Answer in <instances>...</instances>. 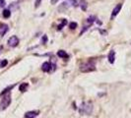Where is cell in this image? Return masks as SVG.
<instances>
[{
    "instance_id": "cell-1",
    "label": "cell",
    "mask_w": 131,
    "mask_h": 118,
    "mask_svg": "<svg viewBox=\"0 0 131 118\" xmlns=\"http://www.w3.org/2000/svg\"><path fill=\"white\" fill-rule=\"evenodd\" d=\"M80 70H81V72H84V73H89V72H93V71H95V70H96V64H95V61L89 60L88 62H86V63H84L83 65H81Z\"/></svg>"
},
{
    "instance_id": "cell-2",
    "label": "cell",
    "mask_w": 131,
    "mask_h": 118,
    "mask_svg": "<svg viewBox=\"0 0 131 118\" xmlns=\"http://www.w3.org/2000/svg\"><path fill=\"white\" fill-rule=\"evenodd\" d=\"M4 96L1 99V102H0V109L1 110H5L11 103V93L8 92L6 94H3Z\"/></svg>"
},
{
    "instance_id": "cell-3",
    "label": "cell",
    "mask_w": 131,
    "mask_h": 118,
    "mask_svg": "<svg viewBox=\"0 0 131 118\" xmlns=\"http://www.w3.org/2000/svg\"><path fill=\"white\" fill-rule=\"evenodd\" d=\"M93 111V104L89 101L83 102L79 108V112L81 114H86V115H90L91 112Z\"/></svg>"
},
{
    "instance_id": "cell-4",
    "label": "cell",
    "mask_w": 131,
    "mask_h": 118,
    "mask_svg": "<svg viewBox=\"0 0 131 118\" xmlns=\"http://www.w3.org/2000/svg\"><path fill=\"white\" fill-rule=\"evenodd\" d=\"M19 42H20V40H19L18 36H16V35H12L8 39V45L11 46V47H16L19 44Z\"/></svg>"
},
{
    "instance_id": "cell-5",
    "label": "cell",
    "mask_w": 131,
    "mask_h": 118,
    "mask_svg": "<svg viewBox=\"0 0 131 118\" xmlns=\"http://www.w3.org/2000/svg\"><path fill=\"white\" fill-rule=\"evenodd\" d=\"M39 110H33V111H28L25 113V118H36L39 115Z\"/></svg>"
},
{
    "instance_id": "cell-6",
    "label": "cell",
    "mask_w": 131,
    "mask_h": 118,
    "mask_svg": "<svg viewBox=\"0 0 131 118\" xmlns=\"http://www.w3.org/2000/svg\"><path fill=\"white\" fill-rule=\"evenodd\" d=\"M121 7H122L121 4H117V5L114 7V9H113V11H112V13H111V19H114V18L118 15V13H119L120 10H121Z\"/></svg>"
},
{
    "instance_id": "cell-7",
    "label": "cell",
    "mask_w": 131,
    "mask_h": 118,
    "mask_svg": "<svg viewBox=\"0 0 131 118\" xmlns=\"http://www.w3.org/2000/svg\"><path fill=\"white\" fill-rule=\"evenodd\" d=\"M107 59H108L109 63H111V64L114 63V60H115V52H114L113 50H110V51H109L108 56H107Z\"/></svg>"
},
{
    "instance_id": "cell-8",
    "label": "cell",
    "mask_w": 131,
    "mask_h": 118,
    "mask_svg": "<svg viewBox=\"0 0 131 118\" xmlns=\"http://www.w3.org/2000/svg\"><path fill=\"white\" fill-rule=\"evenodd\" d=\"M41 70L43 72H49L51 70V64L49 62H44L42 65H41Z\"/></svg>"
},
{
    "instance_id": "cell-9",
    "label": "cell",
    "mask_w": 131,
    "mask_h": 118,
    "mask_svg": "<svg viewBox=\"0 0 131 118\" xmlns=\"http://www.w3.org/2000/svg\"><path fill=\"white\" fill-rule=\"evenodd\" d=\"M8 30H9V28H8L7 25H2L1 31H0V36H3V35L8 32Z\"/></svg>"
},
{
    "instance_id": "cell-10",
    "label": "cell",
    "mask_w": 131,
    "mask_h": 118,
    "mask_svg": "<svg viewBox=\"0 0 131 118\" xmlns=\"http://www.w3.org/2000/svg\"><path fill=\"white\" fill-rule=\"evenodd\" d=\"M28 88H29V84H28V83H22V84L20 85V87H19V90H20V92L25 93V92L27 91Z\"/></svg>"
},
{
    "instance_id": "cell-11",
    "label": "cell",
    "mask_w": 131,
    "mask_h": 118,
    "mask_svg": "<svg viewBox=\"0 0 131 118\" xmlns=\"http://www.w3.org/2000/svg\"><path fill=\"white\" fill-rule=\"evenodd\" d=\"M57 56H59L60 58H64V59L68 58V54L65 52L64 50H59V51L57 52Z\"/></svg>"
},
{
    "instance_id": "cell-12",
    "label": "cell",
    "mask_w": 131,
    "mask_h": 118,
    "mask_svg": "<svg viewBox=\"0 0 131 118\" xmlns=\"http://www.w3.org/2000/svg\"><path fill=\"white\" fill-rule=\"evenodd\" d=\"M80 6H81V9L82 10H87V2L85 1V0H81L80 1Z\"/></svg>"
},
{
    "instance_id": "cell-13",
    "label": "cell",
    "mask_w": 131,
    "mask_h": 118,
    "mask_svg": "<svg viewBox=\"0 0 131 118\" xmlns=\"http://www.w3.org/2000/svg\"><path fill=\"white\" fill-rule=\"evenodd\" d=\"M10 16H11V11H10L9 9H5V10L3 11V17L7 19V18H9Z\"/></svg>"
},
{
    "instance_id": "cell-14",
    "label": "cell",
    "mask_w": 131,
    "mask_h": 118,
    "mask_svg": "<svg viewBox=\"0 0 131 118\" xmlns=\"http://www.w3.org/2000/svg\"><path fill=\"white\" fill-rule=\"evenodd\" d=\"M18 7H19L18 3H17V2H14V3H12V4L10 5V7H9V10H10V11H11V10L15 11L16 9H18Z\"/></svg>"
},
{
    "instance_id": "cell-15",
    "label": "cell",
    "mask_w": 131,
    "mask_h": 118,
    "mask_svg": "<svg viewBox=\"0 0 131 118\" xmlns=\"http://www.w3.org/2000/svg\"><path fill=\"white\" fill-rule=\"evenodd\" d=\"M14 87H15V85H13V86H10V87H8V88H6V89H5V90H4V91H3V92H2L1 94H0V95H3L4 94H6V93H8V92H10V90H11V89H13Z\"/></svg>"
},
{
    "instance_id": "cell-16",
    "label": "cell",
    "mask_w": 131,
    "mask_h": 118,
    "mask_svg": "<svg viewBox=\"0 0 131 118\" xmlns=\"http://www.w3.org/2000/svg\"><path fill=\"white\" fill-rule=\"evenodd\" d=\"M66 24H67V21L65 20V19H62V23L58 26V30H62V29H63V27H64L65 25H66Z\"/></svg>"
},
{
    "instance_id": "cell-17",
    "label": "cell",
    "mask_w": 131,
    "mask_h": 118,
    "mask_svg": "<svg viewBox=\"0 0 131 118\" xmlns=\"http://www.w3.org/2000/svg\"><path fill=\"white\" fill-rule=\"evenodd\" d=\"M7 64H8V61L6 60V59H4V60H2L1 62H0V68H4V67H6Z\"/></svg>"
},
{
    "instance_id": "cell-18",
    "label": "cell",
    "mask_w": 131,
    "mask_h": 118,
    "mask_svg": "<svg viewBox=\"0 0 131 118\" xmlns=\"http://www.w3.org/2000/svg\"><path fill=\"white\" fill-rule=\"evenodd\" d=\"M69 28H70L71 30H74V29H76V28H77V23H75V22H72V23H70V24H69Z\"/></svg>"
},
{
    "instance_id": "cell-19",
    "label": "cell",
    "mask_w": 131,
    "mask_h": 118,
    "mask_svg": "<svg viewBox=\"0 0 131 118\" xmlns=\"http://www.w3.org/2000/svg\"><path fill=\"white\" fill-rule=\"evenodd\" d=\"M46 42H47V36L44 35L42 36V38H41V43L44 44V43H46Z\"/></svg>"
},
{
    "instance_id": "cell-20",
    "label": "cell",
    "mask_w": 131,
    "mask_h": 118,
    "mask_svg": "<svg viewBox=\"0 0 131 118\" xmlns=\"http://www.w3.org/2000/svg\"><path fill=\"white\" fill-rule=\"evenodd\" d=\"M5 5H6L5 0H0V7H5Z\"/></svg>"
},
{
    "instance_id": "cell-21",
    "label": "cell",
    "mask_w": 131,
    "mask_h": 118,
    "mask_svg": "<svg viewBox=\"0 0 131 118\" xmlns=\"http://www.w3.org/2000/svg\"><path fill=\"white\" fill-rule=\"evenodd\" d=\"M40 2H41V0H36V3H35V7H36V8H38V7L39 6Z\"/></svg>"
},
{
    "instance_id": "cell-22",
    "label": "cell",
    "mask_w": 131,
    "mask_h": 118,
    "mask_svg": "<svg viewBox=\"0 0 131 118\" xmlns=\"http://www.w3.org/2000/svg\"><path fill=\"white\" fill-rule=\"evenodd\" d=\"M59 0H51V4H56Z\"/></svg>"
},
{
    "instance_id": "cell-23",
    "label": "cell",
    "mask_w": 131,
    "mask_h": 118,
    "mask_svg": "<svg viewBox=\"0 0 131 118\" xmlns=\"http://www.w3.org/2000/svg\"><path fill=\"white\" fill-rule=\"evenodd\" d=\"M20 1H21V0H20Z\"/></svg>"
}]
</instances>
